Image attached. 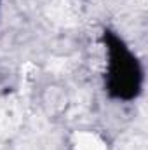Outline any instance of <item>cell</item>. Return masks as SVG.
Instances as JSON below:
<instances>
[{
    "mask_svg": "<svg viewBox=\"0 0 148 150\" xmlns=\"http://www.w3.org/2000/svg\"><path fill=\"white\" fill-rule=\"evenodd\" d=\"M78 149L80 150H103L101 143L91 136V134H80L78 136Z\"/></svg>",
    "mask_w": 148,
    "mask_h": 150,
    "instance_id": "cell-1",
    "label": "cell"
}]
</instances>
